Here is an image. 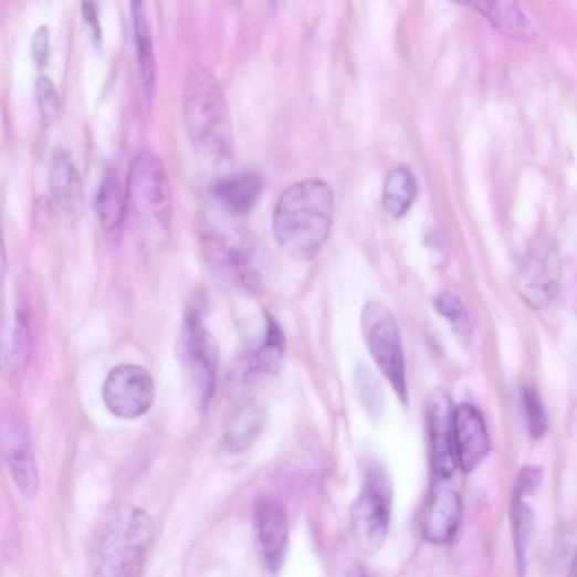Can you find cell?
<instances>
[{"mask_svg": "<svg viewBox=\"0 0 577 577\" xmlns=\"http://www.w3.org/2000/svg\"><path fill=\"white\" fill-rule=\"evenodd\" d=\"M102 398L106 409L115 417L134 420L146 415L155 400V384L147 369L124 364L107 375Z\"/></svg>", "mask_w": 577, "mask_h": 577, "instance_id": "7", "label": "cell"}, {"mask_svg": "<svg viewBox=\"0 0 577 577\" xmlns=\"http://www.w3.org/2000/svg\"><path fill=\"white\" fill-rule=\"evenodd\" d=\"M129 199L134 211L144 219L166 223L170 218L171 197L166 170L157 156L141 154L132 168Z\"/></svg>", "mask_w": 577, "mask_h": 577, "instance_id": "8", "label": "cell"}, {"mask_svg": "<svg viewBox=\"0 0 577 577\" xmlns=\"http://www.w3.org/2000/svg\"><path fill=\"white\" fill-rule=\"evenodd\" d=\"M188 390L200 409L213 396L219 365L218 345L195 310L186 314L178 346Z\"/></svg>", "mask_w": 577, "mask_h": 577, "instance_id": "4", "label": "cell"}, {"mask_svg": "<svg viewBox=\"0 0 577 577\" xmlns=\"http://www.w3.org/2000/svg\"><path fill=\"white\" fill-rule=\"evenodd\" d=\"M0 455L21 495L36 500L41 481L35 454L24 427L15 419L0 426Z\"/></svg>", "mask_w": 577, "mask_h": 577, "instance_id": "10", "label": "cell"}, {"mask_svg": "<svg viewBox=\"0 0 577 577\" xmlns=\"http://www.w3.org/2000/svg\"><path fill=\"white\" fill-rule=\"evenodd\" d=\"M132 12L135 27L140 80L146 103L148 107H150L155 96L157 75L153 40L144 3L134 2L132 4Z\"/></svg>", "mask_w": 577, "mask_h": 577, "instance_id": "19", "label": "cell"}, {"mask_svg": "<svg viewBox=\"0 0 577 577\" xmlns=\"http://www.w3.org/2000/svg\"><path fill=\"white\" fill-rule=\"evenodd\" d=\"M358 387L367 412L371 417H378L382 412L384 407L382 388L375 374L368 368L360 369Z\"/></svg>", "mask_w": 577, "mask_h": 577, "instance_id": "26", "label": "cell"}, {"mask_svg": "<svg viewBox=\"0 0 577 577\" xmlns=\"http://www.w3.org/2000/svg\"><path fill=\"white\" fill-rule=\"evenodd\" d=\"M434 307L449 322L459 339L471 340L473 324L463 303L452 294L441 293L434 300Z\"/></svg>", "mask_w": 577, "mask_h": 577, "instance_id": "24", "label": "cell"}, {"mask_svg": "<svg viewBox=\"0 0 577 577\" xmlns=\"http://www.w3.org/2000/svg\"><path fill=\"white\" fill-rule=\"evenodd\" d=\"M511 524L518 577H525L535 515L524 499L514 495L511 501Z\"/></svg>", "mask_w": 577, "mask_h": 577, "instance_id": "23", "label": "cell"}, {"mask_svg": "<svg viewBox=\"0 0 577 577\" xmlns=\"http://www.w3.org/2000/svg\"><path fill=\"white\" fill-rule=\"evenodd\" d=\"M524 406L532 438L542 439L548 430V418L538 392L532 387L524 390Z\"/></svg>", "mask_w": 577, "mask_h": 577, "instance_id": "25", "label": "cell"}, {"mask_svg": "<svg viewBox=\"0 0 577 577\" xmlns=\"http://www.w3.org/2000/svg\"><path fill=\"white\" fill-rule=\"evenodd\" d=\"M560 265L556 251L548 244L537 245L518 264L514 285L518 295L535 310L547 307L559 287Z\"/></svg>", "mask_w": 577, "mask_h": 577, "instance_id": "9", "label": "cell"}, {"mask_svg": "<svg viewBox=\"0 0 577 577\" xmlns=\"http://www.w3.org/2000/svg\"><path fill=\"white\" fill-rule=\"evenodd\" d=\"M334 213L332 188L311 179L287 188L273 213V235L280 249L292 259H312L326 242Z\"/></svg>", "mask_w": 577, "mask_h": 577, "instance_id": "1", "label": "cell"}, {"mask_svg": "<svg viewBox=\"0 0 577 577\" xmlns=\"http://www.w3.org/2000/svg\"><path fill=\"white\" fill-rule=\"evenodd\" d=\"M429 427L436 476L448 481L458 463L453 444V410L449 396L442 389L434 390L430 397Z\"/></svg>", "mask_w": 577, "mask_h": 577, "instance_id": "13", "label": "cell"}, {"mask_svg": "<svg viewBox=\"0 0 577 577\" xmlns=\"http://www.w3.org/2000/svg\"><path fill=\"white\" fill-rule=\"evenodd\" d=\"M30 346L29 325L25 311L19 307L12 337V359L17 370L25 367Z\"/></svg>", "mask_w": 577, "mask_h": 577, "instance_id": "27", "label": "cell"}, {"mask_svg": "<svg viewBox=\"0 0 577 577\" xmlns=\"http://www.w3.org/2000/svg\"><path fill=\"white\" fill-rule=\"evenodd\" d=\"M49 185L57 207L69 213H77L84 206V190L80 172L64 151L53 154L49 169Z\"/></svg>", "mask_w": 577, "mask_h": 577, "instance_id": "15", "label": "cell"}, {"mask_svg": "<svg viewBox=\"0 0 577 577\" xmlns=\"http://www.w3.org/2000/svg\"><path fill=\"white\" fill-rule=\"evenodd\" d=\"M468 6L511 39L529 41L535 36L534 25L516 3L494 0V2H470Z\"/></svg>", "mask_w": 577, "mask_h": 577, "instance_id": "17", "label": "cell"}, {"mask_svg": "<svg viewBox=\"0 0 577 577\" xmlns=\"http://www.w3.org/2000/svg\"><path fill=\"white\" fill-rule=\"evenodd\" d=\"M543 484V471L537 468H527L518 474L514 484V496L526 499L535 495Z\"/></svg>", "mask_w": 577, "mask_h": 577, "instance_id": "29", "label": "cell"}, {"mask_svg": "<svg viewBox=\"0 0 577 577\" xmlns=\"http://www.w3.org/2000/svg\"><path fill=\"white\" fill-rule=\"evenodd\" d=\"M154 536V523L133 510L104 535L95 557L97 577H139Z\"/></svg>", "mask_w": 577, "mask_h": 577, "instance_id": "3", "label": "cell"}, {"mask_svg": "<svg viewBox=\"0 0 577 577\" xmlns=\"http://www.w3.org/2000/svg\"><path fill=\"white\" fill-rule=\"evenodd\" d=\"M391 489L386 474L371 469L355 503L352 516L353 535L366 554L378 552L384 545L390 523Z\"/></svg>", "mask_w": 577, "mask_h": 577, "instance_id": "6", "label": "cell"}, {"mask_svg": "<svg viewBox=\"0 0 577 577\" xmlns=\"http://www.w3.org/2000/svg\"><path fill=\"white\" fill-rule=\"evenodd\" d=\"M453 444L457 463L465 473L476 470L490 451L485 420L470 403H463L453 411Z\"/></svg>", "mask_w": 577, "mask_h": 577, "instance_id": "11", "label": "cell"}, {"mask_svg": "<svg viewBox=\"0 0 577 577\" xmlns=\"http://www.w3.org/2000/svg\"><path fill=\"white\" fill-rule=\"evenodd\" d=\"M7 269V251L3 241L2 230H0V275L4 273Z\"/></svg>", "mask_w": 577, "mask_h": 577, "instance_id": "33", "label": "cell"}, {"mask_svg": "<svg viewBox=\"0 0 577 577\" xmlns=\"http://www.w3.org/2000/svg\"><path fill=\"white\" fill-rule=\"evenodd\" d=\"M361 328L369 353L402 402H408L406 358L396 321L384 305L368 303Z\"/></svg>", "mask_w": 577, "mask_h": 577, "instance_id": "5", "label": "cell"}, {"mask_svg": "<svg viewBox=\"0 0 577 577\" xmlns=\"http://www.w3.org/2000/svg\"><path fill=\"white\" fill-rule=\"evenodd\" d=\"M568 577H576V569H575V562L574 560L571 563V566H570V569H569V573H568Z\"/></svg>", "mask_w": 577, "mask_h": 577, "instance_id": "34", "label": "cell"}, {"mask_svg": "<svg viewBox=\"0 0 577 577\" xmlns=\"http://www.w3.org/2000/svg\"><path fill=\"white\" fill-rule=\"evenodd\" d=\"M35 97L41 117L48 123L53 122L60 111V96L48 76L42 75L36 80Z\"/></svg>", "mask_w": 577, "mask_h": 577, "instance_id": "28", "label": "cell"}, {"mask_svg": "<svg viewBox=\"0 0 577 577\" xmlns=\"http://www.w3.org/2000/svg\"><path fill=\"white\" fill-rule=\"evenodd\" d=\"M265 422L264 410L250 400L234 413L225 429L223 443L228 451L240 453L248 450L259 438Z\"/></svg>", "mask_w": 577, "mask_h": 577, "instance_id": "18", "label": "cell"}, {"mask_svg": "<svg viewBox=\"0 0 577 577\" xmlns=\"http://www.w3.org/2000/svg\"><path fill=\"white\" fill-rule=\"evenodd\" d=\"M84 20L96 42L101 41V25L98 20L97 7L94 3H84L82 8Z\"/></svg>", "mask_w": 577, "mask_h": 577, "instance_id": "31", "label": "cell"}, {"mask_svg": "<svg viewBox=\"0 0 577 577\" xmlns=\"http://www.w3.org/2000/svg\"><path fill=\"white\" fill-rule=\"evenodd\" d=\"M284 353V336L276 322L265 316V327L261 343L248 357L246 370L250 376H266L276 373Z\"/></svg>", "mask_w": 577, "mask_h": 577, "instance_id": "21", "label": "cell"}, {"mask_svg": "<svg viewBox=\"0 0 577 577\" xmlns=\"http://www.w3.org/2000/svg\"><path fill=\"white\" fill-rule=\"evenodd\" d=\"M263 179L254 171L220 180L213 188V195L220 203L237 214L250 212L263 192Z\"/></svg>", "mask_w": 577, "mask_h": 577, "instance_id": "16", "label": "cell"}, {"mask_svg": "<svg viewBox=\"0 0 577 577\" xmlns=\"http://www.w3.org/2000/svg\"><path fill=\"white\" fill-rule=\"evenodd\" d=\"M254 515L265 564L271 571H277L287 546L288 525L285 511L276 500L262 496L255 503Z\"/></svg>", "mask_w": 577, "mask_h": 577, "instance_id": "14", "label": "cell"}, {"mask_svg": "<svg viewBox=\"0 0 577 577\" xmlns=\"http://www.w3.org/2000/svg\"><path fill=\"white\" fill-rule=\"evenodd\" d=\"M95 209L107 233L118 232L125 216V198L117 171L107 169L95 198Z\"/></svg>", "mask_w": 577, "mask_h": 577, "instance_id": "20", "label": "cell"}, {"mask_svg": "<svg viewBox=\"0 0 577 577\" xmlns=\"http://www.w3.org/2000/svg\"><path fill=\"white\" fill-rule=\"evenodd\" d=\"M50 32L48 27H40L33 34L31 41V53L38 69H43L49 60Z\"/></svg>", "mask_w": 577, "mask_h": 577, "instance_id": "30", "label": "cell"}, {"mask_svg": "<svg viewBox=\"0 0 577 577\" xmlns=\"http://www.w3.org/2000/svg\"><path fill=\"white\" fill-rule=\"evenodd\" d=\"M185 118L198 154L213 166H223L232 158L234 141L228 106L213 76L195 69L185 91Z\"/></svg>", "mask_w": 577, "mask_h": 577, "instance_id": "2", "label": "cell"}, {"mask_svg": "<svg viewBox=\"0 0 577 577\" xmlns=\"http://www.w3.org/2000/svg\"><path fill=\"white\" fill-rule=\"evenodd\" d=\"M461 500L447 481L433 483L422 518V535L434 545H443L453 539L461 522Z\"/></svg>", "mask_w": 577, "mask_h": 577, "instance_id": "12", "label": "cell"}, {"mask_svg": "<svg viewBox=\"0 0 577 577\" xmlns=\"http://www.w3.org/2000/svg\"><path fill=\"white\" fill-rule=\"evenodd\" d=\"M349 577H376V576L367 567L357 565L350 569Z\"/></svg>", "mask_w": 577, "mask_h": 577, "instance_id": "32", "label": "cell"}, {"mask_svg": "<svg viewBox=\"0 0 577 577\" xmlns=\"http://www.w3.org/2000/svg\"><path fill=\"white\" fill-rule=\"evenodd\" d=\"M417 180L409 168L398 167L391 170L382 193L385 211L394 218L406 216L417 198Z\"/></svg>", "mask_w": 577, "mask_h": 577, "instance_id": "22", "label": "cell"}]
</instances>
